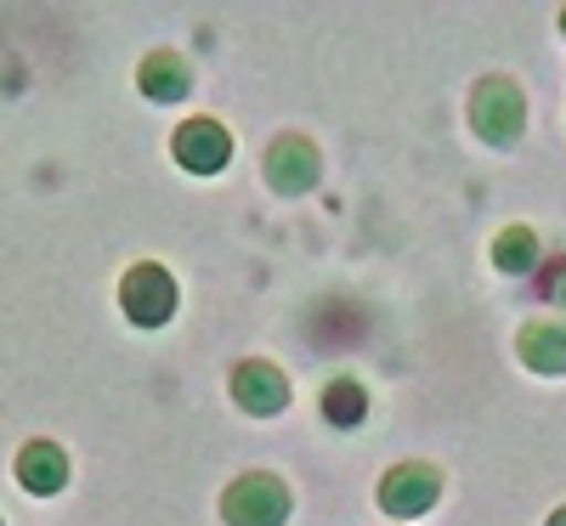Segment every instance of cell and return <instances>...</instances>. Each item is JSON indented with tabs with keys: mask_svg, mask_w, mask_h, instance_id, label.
Returning <instances> with one entry per match:
<instances>
[{
	"mask_svg": "<svg viewBox=\"0 0 566 526\" xmlns=\"http://www.w3.org/2000/svg\"><path fill=\"white\" fill-rule=\"evenodd\" d=\"M119 306H125V317H130L136 328H159V323H170V312H176V277H170L159 261L130 266L125 283H119Z\"/></svg>",
	"mask_w": 566,
	"mask_h": 526,
	"instance_id": "obj_3",
	"label": "cell"
},
{
	"mask_svg": "<svg viewBox=\"0 0 566 526\" xmlns=\"http://www.w3.org/2000/svg\"><path fill=\"white\" fill-rule=\"evenodd\" d=\"M560 29H566V12H560Z\"/></svg>",
	"mask_w": 566,
	"mask_h": 526,
	"instance_id": "obj_15",
	"label": "cell"
},
{
	"mask_svg": "<svg viewBox=\"0 0 566 526\" xmlns=\"http://www.w3.org/2000/svg\"><path fill=\"white\" fill-rule=\"evenodd\" d=\"M266 181L277 187V193H306V187L317 181V148L306 136H277L266 148Z\"/></svg>",
	"mask_w": 566,
	"mask_h": 526,
	"instance_id": "obj_7",
	"label": "cell"
},
{
	"mask_svg": "<svg viewBox=\"0 0 566 526\" xmlns=\"http://www.w3.org/2000/svg\"><path fill=\"white\" fill-rule=\"evenodd\" d=\"M221 520L227 526H283L290 520V487L266 470H250L221 493Z\"/></svg>",
	"mask_w": 566,
	"mask_h": 526,
	"instance_id": "obj_1",
	"label": "cell"
},
{
	"mask_svg": "<svg viewBox=\"0 0 566 526\" xmlns=\"http://www.w3.org/2000/svg\"><path fill=\"white\" fill-rule=\"evenodd\" d=\"M470 125H476V136H488L493 148H504V141L522 136L527 125V97L515 80H482L476 97H470Z\"/></svg>",
	"mask_w": 566,
	"mask_h": 526,
	"instance_id": "obj_2",
	"label": "cell"
},
{
	"mask_svg": "<svg viewBox=\"0 0 566 526\" xmlns=\"http://www.w3.org/2000/svg\"><path fill=\"white\" fill-rule=\"evenodd\" d=\"M136 80H142V91H148L154 103H176V97H187V91H193V74H187V63H181L176 52H154V57H142Z\"/></svg>",
	"mask_w": 566,
	"mask_h": 526,
	"instance_id": "obj_10",
	"label": "cell"
},
{
	"mask_svg": "<svg viewBox=\"0 0 566 526\" xmlns=\"http://www.w3.org/2000/svg\"><path fill=\"white\" fill-rule=\"evenodd\" d=\"M544 526H566V509H555V515H549V520H544Z\"/></svg>",
	"mask_w": 566,
	"mask_h": 526,
	"instance_id": "obj_14",
	"label": "cell"
},
{
	"mask_svg": "<svg viewBox=\"0 0 566 526\" xmlns=\"http://www.w3.org/2000/svg\"><path fill=\"white\" fill-rule=\"evenodd\" d=\"M549 301L566 312V261H560V266H555V277H549Z\"/></svg>",
	"mask_w": 566,
	"mask_h": 526,
	"instance_id": "obj_13",
	"label": "cell"
},
{
	"mask_svg": "<svg viewBox=\"0 0 566 526\" xmlns=\"http://www.w3.org/2000/svg\"><path fill=\"white\" fill-rule=\"evenodd\" d=\"M170 154H176L181 170L216 176V170H227V159H232V136H227L221 119H187V125L170 136Z\"/></svg>",
	"mask_w": 566,
	"mask_h": 526,
	"instance_id": "obj_4",
	"label": "cell"
},
{
	"mask_svg": "<svg viewBox=\"0 0 566 526\" xmlns=\"http://www.w3.org/2000/svg\"><path fill=\"white\" fill-rule=\"evenodd\" d=\"M18 482H23L29 493H57V487L69 482V453H63L57 442H29V448L18 453Z\"/></svg>",
	"mask_w": 566,
	"mask_h": 526,
	"instance_id": "obj_9",
	"label": "cell"
},
{
	"mask_svg": "<svg viewBox=\"0 0 566 526\" xmlns=\"http://www.w3.org/2000/svg\"><path fill=\"white\" fill-rule=\"evenodd\" d=\"M442 482H437V470L431 464H397L386 470V482H380V509L397 515V520H413L437 504Z\"/></svg>",
	"mask_w": 566,
	"mask_h": 526,
	"instance_id": "obj_5",
	"label": "cell"
},
{
	"mask_svg": "<svg viewBox=\"0 0 566 526\" xmlns=\"http://www.w3.org/2000/svg\"><path fill=\"white\" fill-rule=\"evenodd\" d=\"M323 419L328 424H346V430L363 424L368 419V391L357 386V379H335V386L323 391Z\"/></svg>",
	"mask_w": 566,
	"mask_h": 526,
	"instance_id": "obj_12",
	"label": "cell"
},
{
	"mask_svg": "<svg viewBox=\"0 0 566 526\" xmlns=\"http://www.w3.org/2000/svg\"><path fill=\"white\" fill-rule=\"evenodd\" d=\"M515 351H522V362L533 374H566V323L555 317H533L522 328V340H515Z\"/></svg>",
	"mask_w": 566,
	"mask_h": 526,
	"instance_id": "obj_8",
	"label": "cell"
},
{
	"mask_svg": "<svg viewBox=\"0 0 566 526\" xmlns=\"http://www.w3.org/2000/svg\"><path fill=\"white\" fill-rule=\"evenodd\" d=\"M493 266L510 272V277H527L538 266V232L533 227H504L493 238Z\"/></svg>",
	"mask_w": 566,
	"mask_h": 526,
	"instance_id": "obj_11",
	"label": "cell"
},
{
	"mask_svg": "<svg viewBox=\"0 0 566 526\" xmlns=\"http://www.w3.org/2000/svg\"><path fill=\"white\" fill-rule=\"evenodd\" d=\"M232 402H239L244 413H255V419H272V413H283V402H290V379L261 357L239 362L232 368Z\"/></svg>",
	"mask_w": 566,
	"mask_h": 526,
	"instance_id": "obj_6",
	"label": "cell"
}]
</instances>
